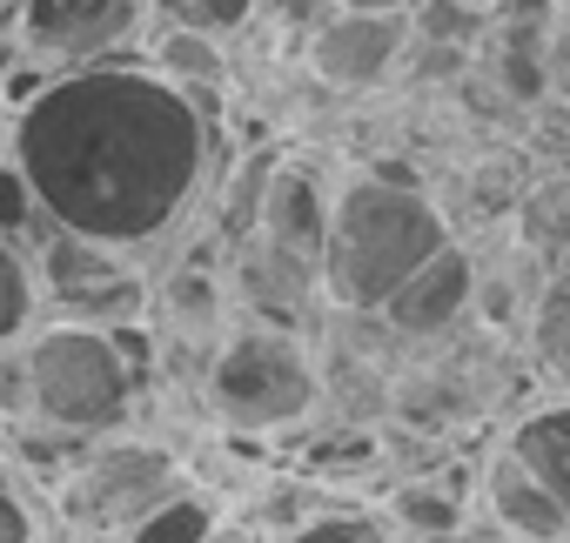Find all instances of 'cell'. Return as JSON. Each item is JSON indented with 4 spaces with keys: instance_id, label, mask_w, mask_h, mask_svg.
Instances as JSON below:
<instances>
[{
    "instance_id": "6da1fadb",
    "label": "cell",
    "mask_w": 570,
    "mask_h": 543,
    "mask_svg": "<svg viewBox=\"0 0 570 543\" xmlns=\"http://www.w3.org/2000/svg\"><path fill=\"white\" fill-rule=\"evenodd\" d=\"M228 155L222 121L195 115L135 55L55 75L8 141V168L55 228L115 241L148 268L195 241Z\"/></svg>"
},
{
    "instance_id": "7a4b0ae2",
    "label": "cell",
    "mask_w": 570,
    "mask_h": 543,
    "mask_svg": "<svg viewBox=\"0 0 570 543\" xmlns=\"http://www.w3.org/2000/svg\"><path fill=\"white\" fill-rule=\"evenodd\" d=\"M21 389H28V423L14 443L35 470H48L55 456L95 443V436H121L135 423V403L155 376V349L141 323L121 329H88V323H61L41 316L21 343Z\"/></svg>"
},
{
    "instance_id": "3957f363",
    "label": "cell",
    "mask_w": 570,
    "mask_h": 543,
    "mask_svg": "<svg viewBox=\"0 0 570 543\" xmlns=\"http://www.w3.org/2000/svg\"><path fill=\"white\" fill-rule=\"evenodd\" d=\"M450 235L436 215L416 161H343L330 228H323V268H316V303L376 316L383 296L423 268Z\"/></svg>"
},
{
    "instance_id": "277c9868",
    "label": "cell",
    "mask_w": 570,
    "mask_h": 543,
    "mask_svg": "<svg viewBox=\"0 0 570 543\" xmlns=\"http://www.w3.org/2000/svg\"><path fill=\"white\" fill-rule=\"evenodd\" d=\"M343 155L323 141L282 135L268 155V175L255 188L242 241L222 255L235 309L275 316V323H303L316 309V268H323V228L336 201Z\"/></svg>"
},
{
    "instance_id": "5b68a950",
    "label": "cell",
    "mask_w": 570,
    "mask_h": 543,
    "mask_svg": "<svg viewBox=\"0 0 570 543\" xmlns=\"http://www.w3.org/2000/svg\"><path fill=\"white\" fill-rule=\"evenodd\" d=\"M195 403L208 430L255 436L282 456L309 423H323V383L303 323L235 309V323L195 369Z\"/></svg>"
},
{
    "instance_id": "8992f818",
    "label": "cell",
    "mask_w": 570,
    "mask_h": 543,
    "mask_svg": "<svg viewBox=\"0 0 570 543\" xmlns=\"http://www.w3.org/2000/svg\"><path fill=\"white\" fill-rule=\"evenodd\" d=\"M48 510L68 543H128L141 516H155L168 496L188 490V463L175 443H155L141 430L95 436L41 470Z\"/></svg>"
},
{
    "instance_id": "52a82bcc",
    "label": "cell",
    "mask_w": 570,
    "mask_h": 543,
    "mask_svg": "<svg viewBox=\"0 0 570 543\" xmlns=\"http://www.w3.org/2000/svg\"><path fill=\"white\" fill-rule=\"evenodd\" d=\"M303 336H309L316 383H323V423L383 430L390 389H396L410 349H403L376 316H363V309H330V303H316V309L303 316Z\"/></svg>"
},
{
    "instance_id": "ba28073f",
    "label": "cell",
    "mask_w": 570,
    "mask_h": 543,
    "mask_svg": "<svg viewBox=\"0 0 570 543\" xmlns=\"http://www.w3.org/2000/svg\"><path fill=\"white\" fill-rule=\"evenodd\" d=\"M28 255H35V283H41V316L88 323V329L141 323V309H148V261L141 255L95 241V235H75V228H48Z\"/></svg>"
},
{
    "instance_id": "9c48e42d",
    "label": "cell",
    "mask_w": 570,
    "mask_h": 543,
    "mask_svg": "<svg viewBox=\"0 0 570 543\" xmlns=\"http://www.w3.org/2000/svg\"><path fill=\"white\" fill-rule=\"evenodd\" d=\"M403 48H410L403 14H336V8H330V14L303 34L296 68H303L330 101H383V95H396Z\"/></svg>"
},
{
    "instance_id": "30bf717a",
    "label": "cell",
    "mask_w": 570,
    "mask_h": 543,
    "mask_svg": "<svg viewBox=\"0 0 570 543\" xmlns=\"http://www.w3.org/2000/svg\"><path fill=\"white\" fill-rule=\"evenodd\" d=\"M148 28V0H21V34L14 48L55 75L88 68V61H121L135 55Z\"/></svg>"
},
{
    "instance_id": "8fae6325",
    "label": "cell",
    "mask_w": 570,
    "mask_h": 543,
    "mask_svg": "<svg viewBox=\"0 0 570 543\" xmlns=\"http://www.w3.org/2000/svg\"><path fill=\"white\" fill-rule=\"evenodd\" d=\"M470 503H476V530L497 543H570V503L550 496L497 436H476Z\"/></svg>"
},
{
    "instance_id": "7c38bea8",
    "label": "cell",
    "mask_w": 570,
    "mask_h": 543,
    "mask_svg": "<svg viewBox=\"0 0 570 543\" xmlns=\"http://www.w3.org/2000/svg\"><path fill=\"white\" fill-rule=\"evenodd\" d=\"M376 323L403 343V349H423V343H443L470 323V248L463 241H443L423 268H410V276L383 296Z\"/></svg>"
},
{
    "instance_id": "4fadbf2b",
    "label": "cell",
    "mask_w": 570,
    "mask_h": 543,
    "mask_svg": "<svg viewBox=\"0 0 570 543\" xmlns=\"http://www.w3.org/2000/svg\"><path fill=\"white\" fill-rule=\"evenodd\" d=\"M135 61L148 75H161L195 115H208V121L228 115V95H235V48L228 41L195 34V28H175V21H148L141 41H135Z\"/></svg>"
},
{
    "instance_id": "5bb4252c",
    "label": "cell",
    "mask_w": 570,
    "mask_h": 543,
    "mask_svg": "<svg viewBox=\"0 0 570 543\" xmlns=\"http://www.w3.org/2000/svg\"><path fill=\"white\" fill-rule=\"evenodd\" d=\"M490 436H497L550 496L570 503V416H563V396H537V403L510 409Z\"/></svg>"
},
{
    "instance_id": "9a60e30c",
    "label": "cell",
    "mask_w": 570,
    "mask_h": 543,
    "mask_svg": "<svg viewBox=\"0 0 570 543\" xmlns=\"http://www.w3.org/2000/svg\"><path fill=\"white\" fill-rule=\"evenodd\" d=\"M517 356H523V369L543 383V389H557L563 396V343H570V283H563V268L537 289V303L523 309V323H517Z\"/></svg>"
},
{
    "instance_id": "2e32d148",
    "label": "cell",
    "mask_w": 570,
    "mask_h": 543,
    "mask_svg": "<svg viewBox=\"0 0 570 543\" xmlns=\"http://www.w3.org/2000/svg\"><path fill=\"white\" fill-rule=\"evenodd\" d=\"M0 543H68L55 510H48L41 470L14 443H0Z\"/></svg>"
},
{
    "instance_id": "e0dca14e",
    "label": "cell",
    "mask_w": 570,
    "mask_h": 543,
    "mask_svg": "<svg viewBox=\"0 0 570 543\" xmlns=\"http://www.w3.org/2000/svg\"><path fill=\"white\" fill-rule=\"evenodd\" d=\"M403 28L416 48H450V55H476L483 28H490V8L476 0H410L403 8Z\"/></svg>"
},
{
    "instance_id": "ac0fdd59",
    "label": "cell",
    "mask_w": 570,
    "mask_h": 543,
    "mask_svg": "<svg viewBox=\"0 0 570 543\" xmlns=\"http://www.w3.org/2000/svg\"><path fill=\"white\" fill-rule=\"evenodd\" d=\"M41 323V283H35V255L0 235V349H14Z\"/></svg>"
},
{
    "instance_id": "d6986e66",
    "label": "cell",
    "mask_w": 570,
    "mask_h": 543,
    "mask_svg": "<svg viewBox=\"0 0 570 543\" xmlns=\"http://www.w3.org/2000/svg\"><path fill=\"white\" fill-rule=\"evenodd\" d=\"M275 543H403V536L390 530V516H383L376 503L343 496V503H330V510L303 516L289 536H275Z\"/></svg>"
},
{
    "instance_id": "ffe728a7",
    "label": "cell",
    "mask_w": 570,
    "mask_h": 543,
    "mask_svg": "<svg viewBox=\"0 0 570 543\" xmlns=\"http://www.w3.org/2000/svg\"><path fill=\"white\" fill-rule=\"evenodd\" d=\"M222 523V503L208 496V490H181V496H168L155 516H141L135 530H128V543H208V530Z\"/></svg>"
},
{
    "instance_id": "44dd1931",
    "label": "cell",
    "mask_w": 570,
    "mask_h": 543,
    "mask_svg": "<svg viewBox=\"0 0 570 543\" xmlns=\"http://www.w3.org/2000/svg\"><path fill=\"white\" fill-rule=\"evenodd\" d=\"M148 21H175V28H195L235 48L255 28V0H148Z\"/></svg>"
},
{
    "instance_id": "7402d4cb",
    "label": "cell",
    "mask_w": 570,
    "mask_h": 543,
    "mask_svg": "<svg viewBox=\"0 0 570 543\" xmlns=\"http://www.w3.org/2000/svg\"><path fill=\"white\" fill-rule=\"evenodd\" d=\"M55 81V68H41V61H28V55H14L8 61V75H0V108H8V115H21L41 88Z\"/></svg>"
},
{
    "instance_id": "603a6c76",
    "label": "cell",
    "mask_w": 570,
    "mask_h": 543,
    "mask_svg": "<svg viewBox=\"0 0 570 543\" xmlns=\"http://www.w3.org/2000/svg\"><path fill=\"white\" fill-rule=\"evenodd\" d=\"M336 14H403L410 0H330Z\"/></svg>"
},
{
    "instance_id": "cb8c5ba5",
    "label": "cell",
    "mask_w": 570,
    "mask_h": 543,
    "mask_svg": "<svg viewBox=\"0 0 570 543\" xmlns=\"http://www.w3.org/2000/svg\"><path fill=\"white\" fill-rule=\"evenodd\" d=\"M21 34V0H0V48H14Z\"/></svg>"
},
{
    "instance_id": "d4e9b609",
    "label": "cell",
    "mask_w": 570,
    "mask_h": 543,
    "mask_svg": "<svg viewBox=\"0 0 570 543\" xmlns=\"http://www.w3.org/2000/svg\"><path fill=\"white\" fill-rule=\"evenodd\" d=\"M8 141H14V115L0 108V161H8Z\"/></svg>"
},
{
    "instance_id": "484cf974",
    "label": "cell",
    "mask_w": 570,
    "mask_h": 543,
    "mask_svg": "<svg viewBox=\"0 0 570 543\" xmlns=\"http://www.w3.org/2000/svg\"><path fill=\"white\" fill-rule=\"evenodd\" d=\"M470 543H497V536H483V530H476V536H470Z\"/></svg>"
},
{
    "instance_id": "4316f807",
    "label": "cell",
    "mask_w": 570,
    "mask_h": 543,
    "mask_svg": "<svg viewBox=\"0 0 570 543\" xmlns=\"http://www.w3.org/2000/svg\"><path fill=\"white\" fill-rule=\"evenodd\" d=\"M476 8H497V0H476Z\"/></svg>"
}]
</instances>
